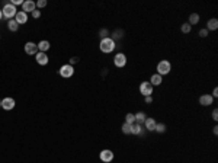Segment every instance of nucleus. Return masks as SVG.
I'll use <instances>...</instances> for the list:
<instances>
[{
  "label": "nucleus",
  "instance_id": "obj_25",
  "mask_svg": "<svg viewBox=\"0 0 218 163\" xmlns=\"http://www.w3.org/2000/svg\"><path fill=\"white\" fill-rule=\"evenodd\" d=\"M122 133H124V134H131V125L125 122V124L122 125Z\"/></svg>",
  "mask_w": 218,
  "mask_h": 163
},
{
  "label": "nucleus",
  "instance_id": "obj_1",
  "mask_svg": "<svg viewBox=\"0 0 218 163\" xmlns=\"http://www.w3.org/2000/svg\"><path fill=\"white\" fill-rule=\"evenodd\" d=\"M101 51L102 53H112L114 50H115V41L112 40V38H103L101 41Z\"/></svg>",
  "mask_w": 218,
  "mask_h": 163
},
{
  "label": "nucleus",
  "instance_id": "obj_34",
  "mask_svg": "<svg viewBox=\"0 0 218 163\" xmlns=\"http://www.w3.org/2000/svg\"><path fill=\"white\" fill-rule=\"evenodd\" d=\"M214 134H215V136L218 134V127H214Z\"/></svg>",
  "mask_w": 218,
  "mask_h": 163
},
{
  "label": "nucleus",
  "instance_id": "obj_22",
  "mask_svg": "<svg viewBox=\"0 0 218 163\" xmlns=\"http://www.w3.org/2000/svg\"><path fill=\"white\" fill-rule=\"evenodd\" d=\"M125 122L126 124H129V125H132V124H135V117H134V114H128L125 115Z\"/></svg>",
  "mask_w": 218,
  "mask_h": 163
},
{
  "label": "nucleus",
  "instance_id": "obj_29",
  "mask_svg": "<svg viewBox=\"0 0 218 163\" xmlns=\"http://www.w3.org/2000/svg\"><path fill=\"white\" fill-rule=\"evenodd\" d=\"M108 29H102L101 31V37H102V40H103V38H108Z\"/></svg>",
  "mask_w": 218,
  "mask_h": 163
},
{
  "label": "nucleus",
  "instance_id": "obj_3",
  "mask_svg": "<svg viewBox=\"0 0 218 163\" xmlns=\"http://www.w3.org/2000/svg\"><path fill=\"white\" fill-rule=\"evenodd\" d=\"M58 72H60V76H61V77L68 79V77H71V76L74 74V69H73L71 64H64V66H61V69H60Z\"/></svg>",
  "mask_w": 218,
  "mask_h": 163
},
{
  "label": "nucleus",
  "instance_id": "obj_15",
  "mask_svg": "<svg viewBox=\"0 0 218 163\" xmlns=\"http://www.w3.org/2000/svg\"><path fill=\"white\" fill-rule=\"evenodd\" d=\"M207 31H215V29H218V21L215 19V18H212V19H210L208 21V24H207V28H205Z\"/></svg>",
  "mask_w": 218,
  "mask_h": 163
},
{
  "label": "nucleus",
  "instance_id": "obj_9",
  "mask_svg": "<svg viewBox=\"0 0 218 163\" xmlns=\"http://www.w3.org/2000/svg\"><path fill=\"white\" fill-rule=\"evenodd\" d=\"M99 157H101V160L102 162H105V163H108V162H112V159H114V153L111 152V150H102L101 152V155H99Z\"/></svg>",
  "mask_w": 218,
  "mask_h": 163
},
{
  "label": "nucleus",
  "instance_id": "obj_18",
  "mask_svg": "<svg viewBox=\"0 0 218 163\" xmlns=\"http://www.w3.org/2000/svg\"><path fill=\"white\" fill-rule=\"evenodd\" d=\"M134 117H135V122H137V124H140V125H143L144 121H145V118H147L144 112H138V114H135Z\"/></svg>",
  "mask_w": 218,
  "mask_h": 163
},
{
  "label": "nucleus",
  "instance_id": "obj_33",
  "mask_svg": "<svg viewBox=\"0 0 218 163\" xmlns=\"http://www.w3.org/2000/svg\"><path fill=\"white\" fill-rule=\"evenodd\" d=\"M211 96H212V98H217V96H218V89H217V88L214 89V92H212V95H211Z\"/></svg>",
  "mask_w": 218,
  "mask_h": 163
},
{
  "label": "nucleus",
  "instance_id": "obj_14",
  "mask_svg": "<svg viewBox=\"0 0 218 163\" xmlns=\"http://www.w3.org/2000/svg\"><path fill=\"white\" fill-rule=\"evenodd\" d=\"M212 101H214V98L207 93V95H202L201 98H199V104H201L202 106H208V105L212 104Z\"/></svg>",
  "mask_w": 218,
  "mask_h": 163
},
{
  "label": "nucleus",
  "instance_id": "obj_24",
  "mask_svg": "<svg viewBox=\"0 0 218 163\" xmlns=\"http://www.w3.org/2000/svg\"><path fill=\"white\" fill-rule=\"evenodd\" d=\"M180 29H182V32H183V34H189V32H191V29H192V26H191L189 24H183Z\"/></svg>",
  "mask_w": 218,
  "mask_h": 163
},
{
  "label": "nucleus",
  "instance_id": "obj_30",
  "mask_svg": "<svg viewBox=\"0 0 218 163\" xmlns=\"http://www.w3.org/2000/svg\"><path fill=\"white\" fill-rule=\"evenodd\" d=\"M12 5L16 8V5H23V2L22 0H12Z\"/></svg>",
  "mask_w": 218,
  "mask_h": 163
},
{
  "label": "nucleus",
  "instance_id": "obj_13",
  "mask_svg": "<svg viewBox=\"0 0 218 163\" xmlns=\"http://www.w3.org/2000/svg\"><path fill=\"white\" fill-rule=\"evenodd\" d=\"M156 124H157V121L154 118H145V121H144V125H145V128L148 131L156 130Z\"/></svg>",
  "mask_w": 218,
  "mask_h": 163
},
{
  "label": "nucleus",
  "instance_id": "obj_27",
  "mask_svg": "<svg viewBox=\"0 0 218 163\" xmlns=\"http://www.w3.org/2000/svg\"><path fill=\"white\" fill-rule=\"evenodd\" d=\"M36 6H38V8H45V6H47V0H39V2H36Z\"/></svg>",
  "mask_w": 218,
  "mask_h": 163
},
{
  "label": "nucleus",
  "instance_id": "obj_36",
  "mask_svg": "<svg viewBox=\"0 0 218 163\" xmlns=\"http://www.w3.org/2000/svg\"><path fill=\"white\" fill-rule=\"evenodd\" d=\"M0 106H2V102H0Z\"/></svg>",
  "mask_w": 218,
  "mask_h": 163
},
{
  "label": "nucleus",
  "instance_id": "obj_2",
  "mask_svg": "<svg viewBox=\"0 0 218 163\" xmlns=\"http://www.w3.org/2000/svg\"><path fill=\"white\" fill-rule=\"evenodd\" d=\"M2 13H3V16L8 18L9 21H10V19H13V18L16 16L17 10L12 3H6V5L3 6V9H2Z\"/></svg>",
  "mask_w": 218,
  "mask_h": 163
},
{
  "label": "nucleus",
  "instance_id": "obj_17",
  "mask_svg": "<svg viewBox=\"0 0 218 163\" xmlns=\"http://www.w3.org/2000/svg\"><path fill=\"white\" fill-rule=\"evenodd\" d=\"M38 50H39L41 53H47V51L50 50V42H48V41H41V42L38 44Z\"/></svg>",
  "mask_w": 218,
  "mask_h": 163
},
{
  "label": "nucleus",
  "instance_id": "obj_11",
  "mask_svg": "<svg viewBox=\"0 0 218 163\" xmlns=\"http://www.w3.org/2000/svg\"><path fill=\"white\" fill-rule=\"evenodd\" d=\"M35 6H36V3L35 2H32V0H26V2H23V5H22V9H23V12H34L35 10Z\"/></svg>",
  "mask_w": 218,
  "mask_h": 163
},
{
  "label": "nucleus",
  "instance_id": "obj_31",
  "mask_svg": "<svg viewBox=\"0 0 218 163\" xmlns=\"http://www.w3.org/2000/svg\"><path fill=\"white\" fill-rule=\"evenodd\" d=\"M212 118H214L215 121L218 120V111H217V109H214V111H212Z\"/></svg>",
  "mask_w": 218,
  "mask_h": 163
},
{
  "label": "nucleus",
  "instance_id": "obj_7",
  "mask_svg": "<svg viewBox=\"0 0 218 163\" xmlns=\"http://www.w3.org/2000/svg\"><path fill=\"white\" fill-rule=\"evenodd\" d=\"M114 64L117 66V67H124V66L126 64L125 54H122V53H118L117 56L114 57Z\"/></svg>",
  "mask_w": 218,
  "mask_h": 163
},
{
  "label": "nucleus",
  "instance_id": "obj_5",
  "mask_svg": "<svg viewBox=\"0 0 218 163\" xmlns=\"http://www.w3.org/2000/svg\"><path fill=\"white\" fill-rule=\"evenodd\" d=\"M140 93H141L143 96H151L153 86L150 85V82H143V83L140 85Z\"/></svg>",
  "mask_w": 218,
  "mask_h": 163
},
{
  "label": "nucleus",
  "instance_id": "obj_28",
  "mask_svg": "<svg viewBox=\"0 0 218 163\" xmlns=\"http://www.w3.org/2000/svg\"><path fill=\"white\" fill-rule=\"evenodd\" d=\"M199 37H201V38L208 37V31H207V29H201V31H199Z\"/></svg>",
  "mask_w": 218,
  "mask_h": 163
},
{
  "label": "nucleus",
  "instance_id": "obj_23",
  "mask_svg": "<svg viewBox=\"0 0 218 163\" xmlns=\"http://www.w3.org/2000/svg\"><path fill=\"white\" fill-rule=\"evenodd\" d=\"M154 131H157V133H160V134H161V133H164V131H166V125H164V124H163V122H157V124H156V130Z\"/></svg>",
  "mask_w": 218,
  "mask_h": 163
},
{
  "label": "nucleus",
  "instance_id": "obj_4",
  "mask_svg": "<svg viewBox=\"0 0 218 163\" xmlns=\"http://www.w3.org/2000/svg\"><path fill=\"white\" fill-rule=\"evenodd\" d=\"M169 72H170V63L167 60H163V61H160L157 64V74H160L161 77L164 74H169Z\"/></svg>",
  "mask_w": 218,
  "mask_h": 163
},
{
  "label": "nucleus",
  "instance_id": "obj_20",
  "mask_svg": "<svg viewBox=\"0 0 218 163\" xmlns=\"http://www.w3.org/2000/svg\"><path fill=\"white\" fill-rule=\"evenodd\" d=\"M199 19H201V18H199L198 13H191V16H189V22H188V24L191 25V26H192V25H196L198 22H199Z\"/></svg>",
  "mask_w": 218,
  "mask_h": 163
},
{
  "label": "nucleus",
  "instance_id": "obj_8",
  "mask_svg": "<svg viewBox=\"0 0 218 163\" xmlns=\"http://www.w3.org/2000/svg\"><path fill=\"white\" fill-rule=\"evenodd\" d=\"M2 108L6 109V111H10L15 108V99L13 98H5L2 99Z\"/></svg>",
  "mask_w": 218,
  "mask_h": 163
},
{
  "label": "nucleus",
  "instance_id": "obj_19",
  "mask_svg": "<svg viewBox=\"0 0 218 163\" xmlns=\"http://www.w3.org/2000/svg\"><path fill=\"white\" fill-rule=\"evenodd\" d=\"M17 28H19V25H17V22L15 21V19H10V21L8 22V29L9 31L15 32V31H17Z\"/></svg>",
  "mask_w": 218,
  "mask_h": 163
},
{
  "label": "nucleus",
  "instance_id": "obj_26",
  "mask_svg": "<svg viewBox=\"0 0 218 163\" xmlns=\"http://www.w3.org/2000/svg\"><path fill=\"white\" fill-rule=\"evenodd\" d=\"M32 18H34V19H38V18H41V12H39L38 9H35L34 12H32Z\"/></svg>",
  "mask_w": 218,
  "mask_h": 163
},
{
  "label": "nucleus",
  "instance_id": "obj_35",
  "mask_svg": "<svg viewBox=\"0 0 218 163\" xmlns=\"http://www.w3.org/2000/svg\"><path fill=\"white\" fill-rule=\"evenodd\" d=\"M2 18H3V13H2V10H0V21H2Z\"/></svg>",
  "mask_w": 218,
  "mask_h": 163
},
{
  "label": "nucleus",
  "instance_id": "obj_32",
  "mask_svg": "<svg viewBox=\"0 0 218 163\" xmlns=\"http://www.w3.org/2000/svg\"><path fill=\"white\" fill-rule=\"evenodd\" d=\"M153 102V96H145V104H151Z\"/></svg>",
  "mask_w": 218,
  "mask_h": 163
},
{
  "label": "nucleus",
  "instance_id": "obj_21",
  "mask_svg": "<svg viewBox=\"0 0 218 163\" xmlns=\"http://www.w3.org/2000/svg\"><path fill=\"white\" fill-rule=\"evenodd\" d=\"M141 131H143V127H141L140 124L135 122V124L131 125V134H137V136H138V134H141Z\"/></svg>",
  "mask_w": 218,
  "mask_h": 163
},
{
  "label": "nucleus",
  "instance_id": "obj_16",
  "mask_svg": "<svg viewBox=\"0 0 218 163\" xmlns=\"http://www.w3.org/2000/svg\"><path fill=\"white\" fill-rule=\"evenodd\" d=\"M161 82H163V77L160 74H153L150 79V85L151 86H159V85H161Z\"/></svg>",
  "mask_w": 218,
  "mask_h": 163
},
{
  "label": "nucleus",
  "instance_id": "obj_6",
  "mask_svg": "<svg viewBox=\"0 0 218 163\" xmlns=\"http://www.w3.org/2000/svg\"><path fill=\"white\" fill-rule=\"evenodd\" d=\"M25 53L29 54V56H36V54H38V45H36L35 42H26Z\"/></svg>",
  "mask_w": 218,
  "mask_h": 163
},
{
  "label": "nucleus",
  "instance_id": "obj_10",
  "mask_svg": "<svg viewBox=\"0 0 218 163\" xmlns=\"http://www.w3.org/2000/svg\"><path fill=\"white\" fill-rule=\"evenodd\" d=\"M35 60H36V63L39 66H45L48 64V56H47V53H38L36 56H35Z\"/></svg>",
  "mask_w": 218,
  "mask_h": 163
},
{
  "label": "nucleus",
  "instance_id": "obj_12",
  "mask_svg": "<svg viewBox=\"0 0 218 163\" xmlns=\"http://www.w3.org/2000/svg\"><path fill=\"white\" fill-rule=\"evenodd\" d=\"M15 21L17 22V25H23V24H26V21H28V15H26L23 10H22V12H17L16 16H15Z\"/></svg>",
  "mask_w": 218,
  "mask_h": 163
}]
</instances>
